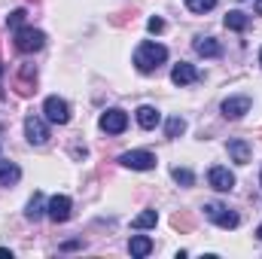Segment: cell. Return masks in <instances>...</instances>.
<instances>
[{"instance_id": "obj_12", "label": "cell", "mask_w": 262, "mask_h": 259, "mask_svg": "<svg viewBox=\"0 0 262 259\" xmlns=\"http://www.w3.org/2000/svg\"><path fill=\"white\" fill-rule=\"evenodd\" d=\"M198 79H201V73H198L192 64H186V61H180V64L171 70V82H174V85H192Z\"/></svg>"}, {"instance_id": "obj_16", "label": "cell", "mask_w": 262, "mask_h": 259, "mask_svg": "<svg viewBox=\"0 0 262 259\" xmlns=\"http://www.w3.org/2000/svg\"><path fill=\"white\" fill-rule=\"evenodd\" d=\"M18 177H21L18 165H15V162L0 159V186H12V183H18Z\"/></svg>"}, {"instance_id": "obj_27", "label": "cell", "mask_w": 262, "mask_h": 259, "mask_svg": "<svg viewBox=\"0 0 262 259\" xmlns=\"http://www.w3.org/2000/svg\"><path fill=\"white\" fill-rule=\"evenodd\" d=\"M253 9H256V15H262V0H256V3H253Z\"/></svg>"}, {"instance_id": "obj_20", "label": "cell", "mask_w": 262, "mask_h": 259, "mask_svg": "<svg viewBox=\"0 0 262 259\" xmlns=\"http://www.w3.org/2000/svg\"><path fill=\"white\" fill-rule=\"evenodd\" d=\"M156 223H159V213H156V210H143L140 217H134V220H131V226H134V229H152Z\"/></svg>"}, {"instance_id": "obj_8", "label": "cell", "mask_w": 262, "mask_h": 259, "mask_svg": "<svg viewBox=\"0 0 262 259\" xmlns=\"http://www.w3.org/2000/svg\"><path fill=\"white\" fill-rule=\"evenodd\" d=\"M25 137H28V143L43 146V143H49V125L40 116H28L25 119Z\"/></svg>"}, {"instance_id": "obj_31", "label": "cell", "mask_w": 262, "mask_h": 259, "mask_svg": "<svg viewBox=\"0 0 262 259\" xmlns=\"http://www.w3.org/2000/svg\"><path fill=\"white\" fill-rule=\"evenodd\" d=\"M0 73H3V64H0Z\"/></svg>"}, {"instance_id": "obj_7", "label": "cell", "mask_w": 262, "mask_h": 259, "mask_svg": "<svg viewBox=\"0 0 262 259\" xmlns=\"http://www.w3.org/2000/svg\"><path fill=\"white\" fill-rule=\"evenodd\" d=\"M101 131H107V134H122V131L128 128V113L125 110H107V113H101Z\"/></svg>"}, {"instance_id": "obj_17", "label": "cell", "mask_w": 262, "mask_h": 259, "mask_svg": "<svg viewBox=\"0 0 262 259\" xmlns=\"http://www.w3.org/2000/svg\"><path fill=\"white\" fill-rule=\"evenodd\" d=\"M128 253L131 256H149V253H152V241H149V238H146V235H134V238H131L128 241Z\"/></svg>"}, {"instance_id": "obj_13", "label": "cell", "mask_w": 262, "mask_h": 259, "mask_svg": "<svg viewBox=\"0 0 262 259\" xmlns=\"http://www.w3.org/2000/svg\"><path fill=\"white\" fill-rule=\"evenodd\" d=\"M229 156H232L238 165H247V162H250V156H253V149H250V143H247V140L235 137V140H229Z\"/></svg>"}, {"instance_id": "obj_4", "label": "cell", "mask_w": 262, "mask_h": 259, "mask_svg": "<svg viewBox=\"0 0 262 259\" xmlns=\"http://www.w3.org/2000/svg\"><path fill=\"white\" fill-rule=\"evenodd\" d=\"M204 213H207V220H213L220 229H235L238 226V213H232L226 204H220V201H207L204 204Z\"/></svg>"}, {"instance_id": "obj_6", "label": "cell", "mask_w": 262, "mask_h": 259, "mask_svg": "<svg viewBox=\"0 0 262 259\" xmlns=\"http://www.w3.org/2000/svg\"><path fill=\"white\" fill-rule=\"evenodd\" d=\"M125 168L131 171H152L156 168V156L149 153V149H131V153H122V159H119Z\"/></svg>"}, {"instance_id": "obj_9", "label": "cell", "mask_w": 262, "mask_h": 259, "mask_svg": "<svg viewBox=\"0 0 262 259\" xmlns=\"http://www.w3.org/2000/svg\"><path fill=\"white\" fill-rule=\"evenodd\" d=\"M250 107H253V101L247 95H235V98L223 101V116L226 119H241L244 113H250Z\"/></svg>"}, {"instance_id": "obj_3", "label": "cell", "mask_w": 262, "mask_h": 259, "mask_svg": "<svg viewBox=\"0 0 262 259\" xmlns=\"http://www.w3.org/2000/svg\"><path fill=\"white\" fill-rule=\"evenodd\" d=\"M43 113H46V122H52V125H67L70 122V107H67L64 98H58V95L46 98Z\"/></svg>"}, {"instance_id": "obj_1", "label": "cell", "mask_w": 262, "mask_h": 259, "mask_svg": "<svg viewBox=\"0 0 262 259\" xmlns=\"http://www.w3.org/2000/svg\"><path fill=\"white\" fill-rule=\"evenodd\" d=\"M168 61V49L162 46V43H140L137 46V52H134V64L140 73H152V70H159V67Z\"/></svg>"}, {"instance_id": "obj_15", "label": "cell", "mask_w": 262, "mask_h": 259, "mask_svg": "<svg viewBox=\"0 0 262 259\" xmlns=\"http://www.w3.org/2000/svg\"><path fill=\"white\" fill-rule=\"evenodd\" d=\"M195 52L204 55V58H220L223 55V46L213 40V37H198L195 40Z\"/></svg>"}, {"instance_id": "obj_18", "label": "cell", "mask_w": 262, "mask_h": 259, "mask_svg": "<svg viewBox=\"0 0 262 259\" xmlns=\"http://www.w3.org/2000/svg\"><path fill=\"white\" fill-rule=\"evenodd\" d=\"M226 28H232V31H244L247 25H250V18L244 15V12H238V9H232V12H226Z\"/></svg>"}, {"instance_id": "obj_11", "label": "cell", "mask_w": 262, "mask_h": 259, "mask_svg": "<svg viewBox=\"0 0 262 259\" xmlns=\"http://www.w3.org/2000/svg\"><path fill=\"white\" fill-rule=\"evenodd\" d=\"M70 198L67 195H52L49 198V204H46V213H49V220L52 223H67L70 220Z\"/></svg>"}, {"instance_id": "obj_28", "label": "cell", "mask_w": 262, "mask_h": 259, "mask_svg": "<svg viewBox=\"0 0 262 259\" xmlns=\"http://www.w3.org/2000/svg\"><path fill=\"white\" fill-rule=\"evenodd\" d=\"M6 256H12V253H9L6 247H0V259H6Z\"/></svg>"}, {"instance_id": "obj_26", "label": "cell", "mask_w": 262, "mask_h": 259, "mask_svg": "<svg viewBox=\"0 0 262 259\" xmlns=\"http://www.w3.org/2000/svg\"><path fill=\"white\" fill-rule=\"evenodd\" d=\"M146 28H149V31H152V34H162V31H165V21H162V18H156V15H152V18H149V21H146Z\"/></svg>"}, {"instance_id": "obj_32", "label": "cell", "mask_w": 262, "mask_h": 259, "mask_svg": "<svg viewBox=\"0 0 262 259\" xmlns=\"http://www.w3.org/2000/svg\"><path fill=\"white\" fill-rule=\"evenodd\" d=\"M259 183H262V177H259Z\"/></svg>"}, {"instance_id": "obj_29", "label": "cell", "mask_w": 262, "mask_h": 259, "mask_svg": "<svg viewBox=\"0 0 262 259\" xmlns=\"http://www.w3.org/2000/svg\"><path fill=\"white\" fill-rule=\"evenodd\" d=\"M256 238H259V241H262V226H259V229H256Z\"/></svg>"}, {"instance_id": "obj_22", "label": "cell", "mask_w": 262, "mask_h": 259, "mask_svg": "<svg viewBox=\"0 0 262 259\" xmlns=\"http://www.w3.org/2000/svg\"><path fill=\"white\" fill-rule=\"evenodd\" d=\"M171 177H174L180 186H192V183H195V174H192L189 168H174V171H171Z\"/></svg>"}, {"instance_id": "obj_30", "label": "cell", "mask_w": 262, "mask_h": 259, "mask_svg": "<svg viewBox=\"0 0 262 259\" xmlns=\"http://www.w3.org/2000/svg\"><path fill=\"white\" fill-rule=\"evenodd\" d=\"M259 64H262V52H259Z\"/></svg>"}, {"instance_id": "obj_10", "label": "cell", "mask_w": 262, "mask_h": 259, "mask_svg": "<svg viewBox=\"0 0 262 259\" xmlns=\"http://www.w3.org/2000/svg\"><path fill=\"white\" fill-rule=\"evenodd\" d=\"M207 183H210L216 192H232V189H235V174H232L229 168L216 165V168H210V174H207Z\"/></svg>"}, {"instance_id": "obj_5", "label": "cell", "mask_w": 262, "mask_h": 259, "mask_svg": "<svg viewBox=\"0 0 262 259\" xmlns=\"http://www.w3.org/2000/svg\"><path fill=\"white\" fill-rule=\"evenodd\" d=\"M12 89H15L21 98H31V95L37 92V67H34V64H21V67H18Z\"/></svg>"}, {"instance_id": "obj_23", "label": "cell", "mask_w": 262, "mask_h": 259, "mask_svg": "<svg viewBox=\"0 0 262 259\" xmlns=\"http://www.w3.org/2000/svg\"><path fill=\"white\" fill-rule=\"evenodd\" d=\"M213 6H216V0H186L189 12H210Z\"/></svg>"}, {"instance_id": "obj_2", "label": "cell", "mask_w": 262, "mask_h": 259, "mask_svg": "<svg viewBox=\"0 0 262 259\" xmlns=\"http://www.w3.org/2000/svg\"><path fill=\"white\" fill-rule=\"evenodd\" d=\"M46 46V34L37 31V28H18L15 31V49L21 55H31V52H40Z\"/></svg>"}, {"instance_id": "obj_19", "label": "cell", "mask_w": 262, "mask_h": 259, "mask_svg": "<svg viewBox=\"0 0 262 259\" xmlns=\"http://www.w3.org/2000/svg\"><path fill=\"white\" fill-rule=\"evenodd\" d=\"M43 213H46V207H43V195H40V192H34V198L28 201V210H25V217L37 223V220H40Z\"/></svg>"}, {"instance_id": "obj_24", "label": "cell", "mask_w": 262, "mask_h": 259, "mask_svg": "<svg viewBox=\"0 0 262 259\" xmlns=\"http://www.w3.org/2000/svg\"><path fill=\"white\" fill-rule=\"evenodd\" d=\"M171 226L189 232V229H192V217H189V213H174V217H171Z\"/></svg>"}, {"instance_id": "obj_25", "label": "cell", "mask_w": 262, "mask_h": 259, "mask_svg": "<svg viewBox=\"0 0 262 259\" xmlns=\"http://www.w3.org/2000/svg\"><path fill=\"white\" fill-rule=\"evenodd\" d=\"M25 15H28L25 9H12V12H9V18H6V25H9L12 31H18V28L25 25Z\"/></svg>"}, {"instance_id": "obj_21", "label": "cell", "mask_w": 262, "mask_h": 259, "mask_svg": "<svg viewBox=\"0 0 262 259\" xmlns=\"http://www.w3.org/2000/svg\"><path fill=\"white\" fill-rule=\"evenodd\" d=\"M183 131H186V119H183V116H171V119H168V125H165V134H168V137H180Z\"/></svg>"}, {"instance_id": "obj_14", "label": "cell", "mask_w": 262, "mask_h": 259, "mask_svg": "<svg viewBox=\"0 0 262 259\" xmlns=\"http://www.w3.org/2000/svg\"><path fill=\"white\" fill-rule=\"evenodd\" d=\"M159 122H162V113H159L156 107H149V104L137 107V125H140V128H146V131H149V128H156Z\"/></svg>"}]
</instances>
